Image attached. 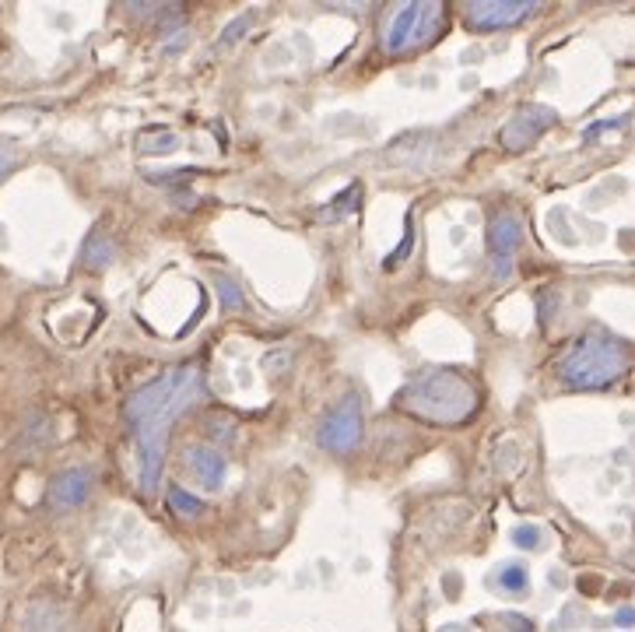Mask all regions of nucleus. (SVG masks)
Returning a JSON list of instances; mask_svg holds the SVG:
<instances>
[{
  "label": "nucleus",
  "instance_id": "f257e3e1",
  "mask_svg": "<svg viewBox=\"0 0 635 632\" xmlns=\"http://www.w3.org/2000/svg\"><path fill=\"white\" fill-rule=\"evenodd\" d=\"M200 394H204L200 366L197 362H186V366H169L158 380H151L148 387H141L123 404V415H127L137 439V450H141V489L148 492V496L158 492V478H162V464H165V443H169V425L176 422L183 411H190Z\"/></svg>",
  "mask_w": 635,
  "mask_h": 632
},
{
  "label": "nucleus",
  "instance_id": "f03ea898",
  "mask_svg": "<svg viewBox=\"0 0 635 632\" xmlns=\"http://www.w3.org/2000/svg\"><path fill=\"white\" fill-rule=\"evenodd\" d=\"M400 408L421 422L443 425H464L478 411V390L467 376L453 369H425L418 373L404 390H400Z\"/></svg>",
  "mask_w": 635,
  "mask_h": 632
},
{
  "label": "nucleus",
  "instance_id": "7ed1b4c3",
  "mask_svg": "<svg viewBox=\"0 0 635 632\" xmlns=\"http://www.w3.org/2000/svg\"><path fill=\"white\" fill-rule=\"evenodd\" d=\"M625 369H628L625 348L614 338H607V334H586L558 362V376L572 390H604L614 380H621Z\"/></svg>",
  "mask_w": 635,
  "mask_h": 632
},
{
  "label": "nucleus",
  "instance_id": "20e7f679",
  "mask_svg": "<svg viewBox=\"0 0 635 632\" xmlns=\"http://www.w3.org/2000/svg\"><path fill=\"white\" fill-rule=\"evenodd\" d=\"M446 29V8L436 0H414V4H400L390 11L383 25V50L390 57H400L407 50L432 43L439 32Z\"/></svg>",
  "mask_w": 635,
  "mask_h": 632
},
{
  "label": "nucleus",
  "instance_id": "39448f33",
  "mask_svg": "<svg viewBox=\"0 0 635 632\" xmlns=\"http://www.w3.org/2000/svg\"><path fill=\"white\" fill-rule=\"evenodd\" d=\"M316 439H320V446L330 453H351L362 446V404H358L355 394H344L341 401L323 415Z\"/></svg>",
  "mask_w": 635,
  "mask_h": 632
},
{
  "label": "nucleus",
  "instance_id": "423d86ee",
  "mask_svg": "<svg viewBox=\"0 0 635 632\" xmlns=\"http://www.w3.org/2000/svg\"><path fill=\"white\" fill-rule=\"evenodd\" d=\"M537 11V0H471L464 11L467 25L478 32L513 29Z\"/></svg>",
  "mask_w": 635,
  "mask_h": 632
},
{
  "label": "nucleus",
  "instance_id": "0eeeda50",
  "mask_svg": "<svg viewBox=\"0 0 635 632\" xmlns=\"http://www.w3.org/2000/svg\"><path fill=\"white\" fill-rule=\"evenodd\" d=\"M520 243H523L520 215H516V211H499V215L488 222V253H492L495 278H509Z\"/></svg>",
  "mask_w": 635,
  "mask_h": 632
},
{
  "label": "nucleus",
  "instance_id": "6e6552de",
  "mask_svg": "<svg viewBox=\"0 0 635 632\" xmlns=\"http://www.w3.org/2000/svg\"><path fill=\"white\" fill-rule=\"evenodd\" d=\"M555 127V109L551 106H537V102H530V106H520L513 113V120L502 127V144H506L509 151H523L530 148V144L537 141V137L544 134V130Z\"/></svg>",
  "mask_w": 635,
  "mask_h": 632
},
{
  "label": "nucleus",
  "instance_id": "1a4fd4ad",
  "mask_svg": "<svg viewBox=\"0 0 635 632\" xmlns=\"http://www.w3.org/2000/svg\"><path fill=\"white\" fill-rule=\"evenodd\" d=\"M92 482H95L92 467H67V471H60L57 478H53L50 492H46V503L57 513L74 510V506H81L88 499Z\"/></svg>",
  "mask_w": 635,
  "mask_h": 632
},
{
  "label": "nucleus",
  "instance_id": "9d476101",
  "mask_svg": "<svg viewBox=\"0 0 635 632\" xmlns=\"http://www.w3.org/2000/svg\"><path fill=\"white\" fill-rule=\"evenodd\" d=\"M186 471L193 474V482H200L204 489H222L225 482V457L215 446H190L186 450Z\"/></svg>",
  "mask_w": 635,
  "mask_h": 632
},
{
  "label": "nucleus",
  "instance_id": "9b49d317",
  "mask_svg": "<svg viewBox=\"0 0 635 632\" xmlns=\"http://www.w3.org/2000/svg\"><path fill=\"white\" fill-rule=\"evenodd\" d=\"M492 583L502 590V594H513V597L527 594V587H530L527 566H523V562H506V566H502L499 573H495Z\"/></svg>",
  "mask_w": 635,
  "mask_h": 632
},
{
  "label": "nucleus",
  "instance_id": "f8f14e48",
  "mask_svg": "<svg viewBox=\"0 0 635 632\" xmlns=\"http://www.w3.org/2000/svg\"><path fill=\"white\" fill-rule=\"evenodd\" d=\"M113 257H116V243L106 236V232H92L88 236V243H85V267H106V264H113Z\"/></svg>",
  "mask_w": 635,
  "mask_h": 632
},
{
  "label": "nucleus",
  "instance_id": "ddd939ff",
  "mask_svg": "<svg viewBox=\"0 0 635 632\" xmlns=\"http://www.w3.org/2000/svg\"><path fill=\"white\" fill-rule=\"evenodd\" d=\"M358 201H362V183H351L344 194H337L334 197V204H330L327 211H323V222H341V218H348L351 211L358 208Z\"/></svg>",
  "mask_w": 635,
  "mask_h": 632
},
{
  "label": "nucleus",
  "instance_id": "4468645a",
  "mask_svg": "<svg viewBox=\"0 0 635 632\" xmlns=\"http://www.w3.org/2000/svg\"><path fill=\"white\" fill-rule=\"evenodd\" d=\"M176 148H179V134H172V130H151V134H141V144H137L141 155H169V151Z\"/></svg>",
  "mask_w": 635,
  "mask_h": 632
},
{
  "label": "nucleus",
  "instance_id": "2eb2a0df",
  "mask_svg": "<svg viewBox=\"0 0 635 632\" xmlns=\"http://www.w3.org/2000/svg\"><path fill=\"white\" fill-rule=\"evenodd\" d=\"M215 288H218V299H222L225 313H243L246 299H243V288H239L236 281H232V278H218Z\"/></svg>",
  "mask_w": 635,
  "mask_h": 632
},
{
  "label": "nucleus",
  "instance_id": "dca6fc26",
  "mask_svg": "<svg viewBox=\"0 0 635 632\" xmlns=\"http://www.w3.org/2000/svg\"><path fill=\"white\" fill-rule=\"evenodd\" d=\"M169 506L176 513H183V517H200V513H204V503L193 499L186 489H169Z\"/></svg>",
  "mask_w": 635,
  "mask_h": 632
},
{
  "label": "nucleus",
  "instance_id": "f3484780",
  "mask_svg": "<svg viewBox=\"0 0 635 632\" xmlns=\"http://www.w3.org/2000/svg\"><path fill=\"white\" fill-rule=\"evenodd\" d=\"M253 22H257V15H253V11H250V15H243V18H239V22H232L229 29H225V36H222V46H229V43H239V39L246 36V29H250Z\"/></svg>",
  "mask_w": 635,
  "mask_h": 632
},
{
  "label": "nucleus",
  "instance_id": "a211bd4d",
  "mask_svg": "<svg viewBox=\"0 0 635 632\" xmlns=\"http://www.w3.org/2000/svg\"><path fill=\"white\" fill-rule=\"evenodd\" d=\"M513 541L520 548H541V531H537V527H530V524H523V527H516V531H513Z\"/></svg>",
  "mask_w": 635,
  "mask_h": 632
},
{
  "label": "nucleus",
  "instance_id": "6ab92c4d",
  "mask_svg": "<svg viewBox=\"0 0 635 632\" xmlns=\"http://www.w3.org/2000/svg\"><path fill=\"white\" fill-rule=\"evenodd\" d=\"M404 243L397 246V250H393V257H390V264H400V260L407 257V253H411V239H414V232H411V215H407V225H404Z\"/></svg>",
  "mask_w": 635,
  "mask_h": 632
},
{
  "label": "nucleus",
  "instance_id": "aec40b11",
  "mask_svg": "<svg viewBox=\"0 0 635 632\" xmlns=\"http://www.w3.org/2000/svg\"><path fill=\"white\" fill-rule=\"evenodd\" d=\"M211 436L215 439H225V443H229V439H236V429H229L232 422H225V418H211Z\"/></svg>",
  "mask_w": 635,
  "mask_h": 632
},
{
  "label": "nucleus",
  "instance_id": "412c9836",
  "mask_svg": "<svg viewBox=\"0 0 635 632\" xmlns=\"http://www.w3.org/2000/svg\"><path fill=\"white\" fill-rule=\"evenodd\" d=\"M11 162H15V151L0 148V180H4V169H11Z\"/></svg>",
  "mask_w": 635,
  "mask_h": 632
},
{
  "label": "nucleus",
  "instance_id": "4be33fe9",
  "mask_svg": "<svg viewBox=\"0 0 635 632\" xmlns=\"http://www.w3.org/2000/svg\"><path fill=\"white\" fill-rule=\"evenodd\" d=\"M632 622H635V611H632V608L618 611V625H632Z\"/></svg>",
  "mask_w": 635,
  "mask_h": 632
}]
</instances>
